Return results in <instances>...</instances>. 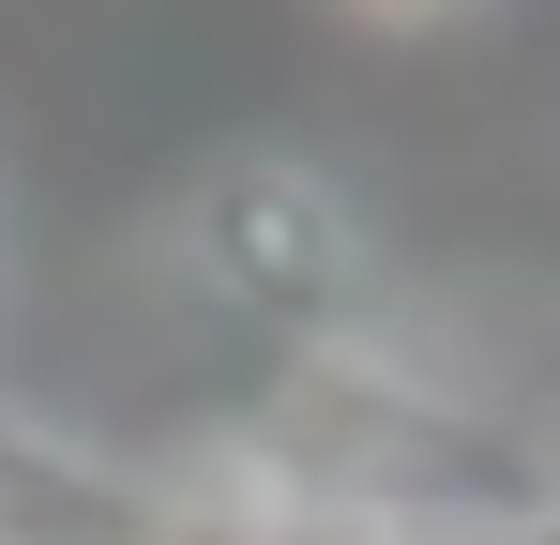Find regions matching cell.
Here are the masks:
<instances>
[{
	"mask_svg": "<svg viewBox=\"0 0 560 545\" xmlns=\"http://www.w3.org/2000/svg\"><path fill=\"white\" fill-rule=\"evenodd\" d=\"M183 272L243 318H334L349 303V197L303 167V152H228L183 182Z\"/></svg>",
	"mask_w": 560,
	"mask_h": 545,
	"instance_id": "6da1fadb",
	"label": "cell"
},
{
	"mask_svg": "<svg viewBox=\"0 0 560 545\" xmlns=\"http://www.w3.org/2000/svg\"><path fill=\"white\" fill-rule=\"evenodd\" d=\"M349 15H378V31H469L485 0H349Z\"/></svg>",
	"mask_w": 560,
	"mask_h": 545,
	"instance_id": "7a4b0ae2",
	"label": "cell"
}]
</instances>
